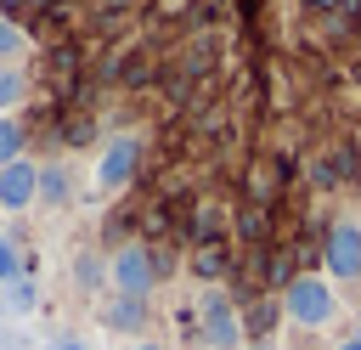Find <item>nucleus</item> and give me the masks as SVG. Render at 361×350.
Returning a JSON list of instances; mask_svg holds the SVG:
<instances>
[{
  "label": "nucleus",
  "instance_id": "nucleus-3",
  "mask_svg": "<svg viewBox=\"0 0 361 350\" xmlns=\"http://www.w3.org/2000/svg\"><path fill=\"white\" fill-rule=\"evenodd\" d=\"M327 282H361V220H338L322 248Z\"/></svg>",
  "mask_w": 361,
  "mask_h": 350
},
{
  "label": "nucleus",
  "instance_id": "nucleus-4",
  "mask_svg": "<svg viewBox=\"0 0 361 350\" xmlns=\"http://www.w3.org/2000/svg\"><path fill=\"white\" fill-rule=\"evenodd\" d=\"M135 164H141V141L124 130V135H107L102 158H96V192H118L135 181Z\"/></svg>",
  "mask_w": 361,
  "mask_h": 350
},
{
  "label": "nucleus",
  "instance_id": "nucleus-12",
  "mask_svg": "<svg viewBox=\"0 0 361 350\" xmlns=\"http://www.w3.org/2000/svg\"><path fill=\"white\" fill-rule=\"evenodd\" d=\"M17 51H23V28H17L11 17H0V62H11Z\"/></svg>",
  "mask_w": 361,
  "mask_h": 350
},
{
  "label": "nucleus",
  "instance_id": "nucleus-13",
  "mask_svg": "<svg viewBox=\"0 0 361 350\" xmlns=\"http://www.w3.org/2000/svg\"><path fill=\"white\" fill-rule=\"evenodd\" d=\"M73 277H79V288H96V282H107V260H90V254H85Z\"/></svg>",
  "mask_w": 361,
  "mask_h": 350
},
{
  "label": "nucleus",
  "instance_id": "nucleus-9",
  "mask_svg": "<svg viewBox=\"0 0 361 350\" xmlns=\"http://www.w3.org/2000/svg\"><path fill=\"white\" fill-rule=\"evenodd\" d=\"M23 90H28V79H23V73H17L11 62H0V119H11V113H17Z\"/></svg>",
  "mask_w": 361,
  "mask_h": 350
},
{
  "label": "nucleus",
  "instance_id": "nucleus-5",
  "mask_svg": "<svg viewBox=\"0 0 361 350\" xmlns=\"http://www.w3.org/2000/svg\"><path fill=\"white\" fill-rule=\"evenodd\" d=\"M28 203H39V164H34V158L0 164V209H6V215H23Z\"/></svg>",
  "mask_w": 361,
  "mask_h": 350
},
{
  "label": "nucleus",
  "instance_id": "nucleus-6",
  "mask_svg": "<svg viewBox=\"0 0 361 350\" xmlns=\"http://www.w3.org/2000/svg\"><path fill=\"white\" fill-rule=\"evenodd\" d=\"M203 339H209L214 350H237V344H243V322H237V310L226 305V294H203Z\"/></svg>",
  "mask_w": 361,
  "mask_h": 350
},
{
  "label": "nucleus",
  "instance_id": "nucleus-11",
  "mask_svg": "<svg viewBox=\"0 0 361 350\" xmlns=\"http://www.w3.org/2000/svg\"><path fill=\"white\" fill-rule=\"evenodd\" d=\"M17 277H23V254H17L11 237H0V288H11Z\"/></svg>",
  "mask_w": 361,
  "mask_h": 350
},
{
  "label": "nucleus",
  "instance_id": "nucleus-1",
  "mask_svg": "<svg viewBox=\"0 0 361 350\" xmlns=\"http://www.w3.org/2000/svg\"><path fill=\"white\" fill-rule=\"evenodd\" d=\"M282 316H288L293 327H327V322L338 316L333 282H327L322 271H299V277L288 282V294H282Z\"/></svg>",
  "mask_w": 361,
  "mask_h": 350
},
{
  "label": "nucleus",
  "instance_id": "nucleus-14",
  "mask_svg": "<svg viewBox=\"0 0 361 350\" xmlns=\"http://www.w3.org/2000/svg\"><path fill=\"white\" fill-rule=\"evenodd\" d=\"M51 350H90V344H79V339H56Z\"/></svg>",
  "mask_w": 361,
  "mask_h": 350
},
{
  "label": "nucleus",
  "instance_id": "nucleus-15",
  "mask_svg": "<svg viewBox=\"0 0 361 350\" xmlns=\"http://www.w3.org/2000/svg\"><path fill=\"white\" fill-rule=\"evenodd\" d=\"M130 350H164V344H152V339H135V344H130Z\"/></svg>",
  "mask_w": 361,
  "mask_h": 350
},
{
  "label": "nucleus",
  "instance_id": "nucleus-16",
  "mask_svg": "<svg viewBox=\"0 0 361 350\" xmlns=\"http://www.w3.org/2000/svg\"><path fill=\"white\" fill-rule=\"evenodd\" d=\"M338 350H361V339H350V344H338Z\"/></svg>",
  "mask_w": 361,
  "mask_h": 350
},
{
  "label": "nucleus",
  "instance_id": "nucleus-7",
  "mask_svg": "<svg viewBox=\"0 0 361 350\" xmlns=\"http://www.w3.org/2000/svg\"><path fill=\"white\" fill-rule=\"evenodd\" d=\"M68 198H73L68 169H62V164H39V203H45V209H62Z\"/></svg>",
  "mask_w": 361,
  "mask_h": 350
},
{
  "label": "nucleus",
  "instance_id": "nucleus-2",
  "mask_svg": "<svg viewBox=\"0 0 361 350\" xmlns=\"http://www.w3.org/2000/svg\"><path fill=\"white\" fill-rule=\"evenodd\" d=\"M107 282H113V294H124V299H147L152 282H158V260H152V248L124 243V248L107 260Z\"/></svg>",
  "mask_w": 361,
  "mask_h": 350
},
{
  "label": "nucleus",
  "instance_id": "nucleus-8",
  "mask_svg": "<svg viewBox=\"0 0 361 350\" xmlns=\"http://www.w3.org/2000/svg\"><path fill=\"white\" fill-rule=\"evenodd\" d=\"M102 322H107L113 333H135V327L147 322V299H124V294H118V299L102 310Z\"/></svg>",
  "mask_w": 361,
  "mask_h": 350
},
{
  "label": "nucleus",
  "instance_id": "nucleus-17",
  "mask_svg": "<svg viewBox=\"0 0 361 350\" xmlns=\"http://www.w3.org/2000/svg\"><path fill=\"white\" fill-rule=\"evenodd\" d=\"M254 350H271V344H254Z\"/></svg>",
  "mask_w": 361,
  "mask_h": 350
},
{
  "label": "nucleus",
  "instance_id": "nucleus-10",
  "mask_svg": "<svg viewBox=\"0 0 361 350\" xmlns=\"http://www.w3.org/2000/svg\"><path fill=\"white\" fill-rule=\"evenodd\" d=\"M23 141H28V130L17 124V113H11V119H0V164L23 158Z\"/></svg>",
  "mask_w": 361,
  "mask_h": 350
}]
</instances>
